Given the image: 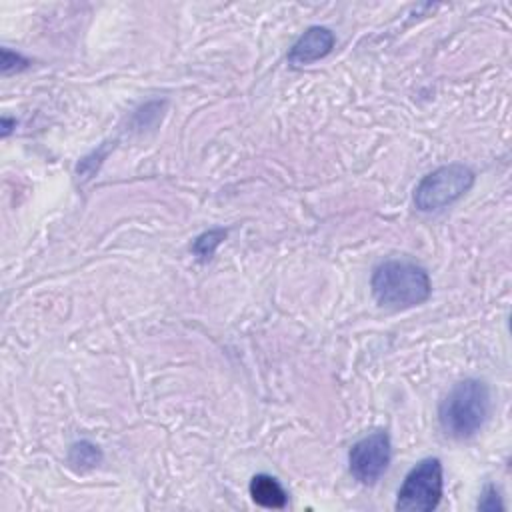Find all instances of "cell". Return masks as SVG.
Returning a JSON list of instances; mask_svg holds the SVG:
<instances>
[{"label": "cell", "instance_id": "8fae6325", "mask_svg": "<svg viewBox=\"0 0 512 512\" xmlns=\"http://www.w3.org/2000/svg\"><path fill=\"white\" fill-rule=\"evenodd\" d=\"M502 508H504V504L500 502L498 490L492 484H488L484 488L480 500H478V510H490L492 512V510H502Z\"/></svg>", "mask_w": 512, "mask_h": 512}, {"label": "cell", "instance_id": "3957f363", "mask_svg": "<svg viewBox=\"0 0 512 512\" xmlns=\"http://www.w3.org/2000/svg\"><path fill=\"white\" fill-rule=\"evenodd\" d=\"M474 184V172L464 164H448L426 174L414 188V204L422 212L440 210L460 196H464Z\"/></svg>", "mask_w": 512, "mask_h": 512}, {"label": "cell", "instance_id": "7a4b0ae2", "mask_svg": "<svg viewBox=\"0 0 512 512\" xmlns=\"http://www.w3.org/2000/svg\"><path fill=\"white\" fill-rule=\"evenodd\" d=\"M370 286L376 302L394 310L424 302L432 290L428 272L410 260L382 262L374 270Z\"/></svg>", "mask_w": 512, "mask_h": 512}, {"label": "cell", "instance_id": "ba28073f", "mask_svg": "<svg viewBox=\"0 0 512 512\" xmlns=\"http://www.w3.org/2000/svg\"><path fill=\"white\" fill-rule=\"evenodd\" d=\"M100 460H102L100 448L88 440H80V442L72 444V448L68 452V462L76 470H90V468L98 466Z\"/></svg>", "mask_w": 512, "mask_h": 512}, {"label": "cell", "instance_id": "30bf717a", "mask_svg": "<svg viewBox=\"0 0 512 512\" xmlns=\"http://www.w3.org/2000/svg\"><path fill=\"white\" fill-rule=\"evenodd\" d=\"M28 64H30V62H28L24 56H20V54H16V52H10L8 48H2V72H4V74L20 72V70H24Z\"/></svg>", "mask_w": 512, "mask_h": 512}, {"label": "cell", "instance_id": "8992f818", "mask_svg": "<svg viewBox=\"0 0 512 512\" xmlns=\"http://www.w3.org/2000/svg\"><path fill=\"white\" fill-rule=\"evenodd\" d=\"M334 48V34L326 26H310L290 48L288 62L292 66L312 64L330 54Z\"/></svg>", "mask_w": 512, "mask_h": 512}, {"label": "cell", "instance_id": "9c48e42d", "mask_svg": "<svg viewBox=\"0 0 512 512\" xmlns=\"http://www.w3.org/2000/svg\"><path fill=\"white\" fill-rule=\"evenodd\" d=\"M224 238H226V230H222V228L208 230V232L200 234V236L194 240L192 250H194V254H196L198 258L208 260V258L214 254V250L220 246V242H222Z\"/></svg>", "mask_w": 512, "mask_h": 512}, {"label": "cell", "instance_id": "6da1fadb", "mask_svg": "<svg viewBox=\"0 0 512 512\" xmlns=\"http://www.w3.org/2000/svg\"><path fill=\"white\" fill-rule=\"evenodd\" d=\"M490 414V390L482 380L458 382L440 402L438 420L442 430L456 440L474 436Z\"/></svg>", "mask_w": 512, "mask_h": 512}, {"label": "cell", "instance_id": "5b68a950", "mask_svg": "<svg viewBox=\"0 0 512 512\" xmlns=\"http://www.w3.org/2000/svg\"><path fill=\"white\" fill-rule=\"evenodd\" d=\"M390 438L386 432H374L358 440L348 454L352 476L362 484H376L390 464Z\"/></svg>", "mask_w": 512, "mask_h": 512}, {"label": "cell", "instance_id": "277c9868", "mask_svg": "<svg viewBox=\"0 0 512 512\" xmlns=\"http://www.w3.org/2000/svg\"><path fill=\"white\" fill-rule=\"evenodd\" d=\"M442 498V464L438 458H426L418 462L404 478L396 510L402 512H430Z\"/></svg>", "mask_w": 512, "mask_h": 512}, {"label": "cell", "instance_id": "52a82bcc", "mask_svg": "<svg viewBox=\"0 0 512 512\" xmlns=\"http://www.w3.org/2000/svg\"><path fill=\"white\" fill-rule=\"evenodd\" d=\"M250 496L258 506L264 508H284L288 500V494L280 482L268 474H256L250 480Z\"/></svg>", "mask_w": 512, "mask_h": 512}]
</instances>
